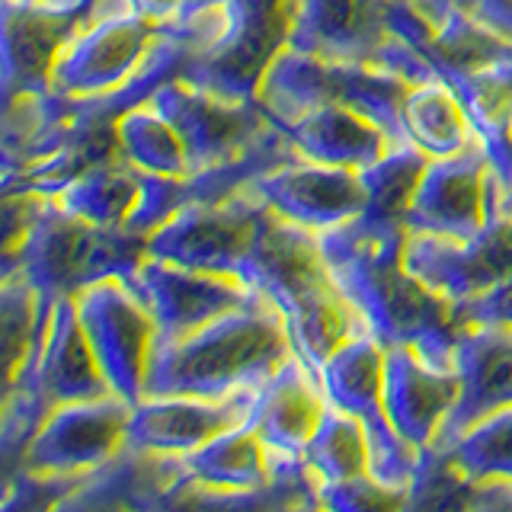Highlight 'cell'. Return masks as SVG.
<instances>
[{"instance_id":"44dd1931","label":"cell","mask_w":512,"mask_h":512,"mask_svg":"<svg viewBox=\"0 0 512 512\" xmlns=\"http://www.w3.org/2000/svg\"><path fill=\"white\" fill-rule=\"evenodd\" d=\"M327 410V394L320 388V375L308 359L292 352L272 372L256 394L247 423L266 442L272 455L304 458L320 416Z\"/></svg>"},{"instance_id":"52a82bcc","label":"cell","mask_w":512,"mask_h":512,"mask_svg":"<svg viewBox=\"0 0 512 512\" xmlns=\"http://www.w3.org/2000/svg\"><path fill=\"white\" fill-rule=\"evenodd\" d=\"M157 32L160 26L135 13L128 0H96L87 23L55 61L48 90L87 100L122 87L141 68Z\"/></svg>"},{"instance_id":"4316f807","label":"cell","mask_w":512,"mask_h":512,"mask_svg":"<svg viewBox=\"0 0 512 512\" xmlns=\"http://www.w3.org/2000/svg\"><path fill=\"white\" fill-rule=\"evenodd\" d=\"M400 128H404L407 144L429 157L461 154L480 141L458 93L439 77L410 84L400 103Z\"/></svg>"},{"instance_id":"e575fe53","label":"cell","mask_w":512,"mask_h":512,"mask_svg":"<svg viewBox=\"0 0 512 512\" xmlns=\"http://www.w3.org/2000/svg\"><path fill=\"white\" fill-rule=\"evenodd\" d=\"M404 506H407V490L384 487L372 474L336 480V484H320V509L365 512V509H404Z\"/></svg>"},{"instance_id":"4fadbf2b","label":"cell","mask_w":512,"mask_h":512,"mask_svg":"<svg viewBox=\"0 0 512 512\" xmlns=\"http://www.w3.org/2000/svg\"><path fill=\"white\" fill-rule=\"evenodd\" d=\"M503 180L484 144L432 157L407 212V231L439 237H471L500 212Z\"/></svg>"},{"instance_id":"ac0fdd59","label":"cell","mask_w":512,"mask_h":512,"mask_svg":"<svg viewBox=\"0 0 512 512\" xmlns=\"http://www.w3.org/2000/svg\"><path fill=\"white\" fill-rule=\"evenodd\" d=\"M7 391L29 394L45 413H52L61 404H74V400H96L112 394L103 368L96 362V352L87 340V330L80 324L77 298L55 301L52 324H48L36 365L23 381H16Z\"/></svg>"},{"instance_id":"7402d4cb","label":"cell","mask_w":512,"mask_h":512,"mask_svg":"<svg viewBox=\"0 0 512 512\" xmlns=\"http://www.w3.org/2000/svg\"><path fill=\"white\" fill-rule=\"evenodd\" d=\"M186 484L183 458L151 452L125 442L103 468L80 477V484L55 509H106V506H170Z\"/></svg>"},{"instance_id":"d590c367","label":"cell","mask_w":512,"mask_h":512,"mask_svg":"<svg viewBox=\"0 0 512 512\" xmlns=\"http://www.w3.org/2000/svg\"><path fill=\"white\" fill-rule=\"evenodd\" d=\"M458 320L464 327H506L512 330V279L490 288L471 301L455 304Z\"/></svg>"},{"instance_id":"603a6c76","label":"cell","mask_w":512,"mask_h":512,"mask_svg":"<svg viewBox=\"0 0 512 512\" xmlns=\"http://www.w3.org/2000/svg\"><path fill=\"white\" fill-rule=\"evenodd\" d=\"M455 368L461 394L436 439L439 448H448L493 410L512 407V330L464 327L455 346Z\"/></svg>"},{"instance_id":"60d3db41","label":"cell","mask_w":512,"mask_h":512,"mask_svg":"<svg viewBox=\"0 0 512 512\" xmlns=\"http://www.w3.org/2000/svg\"><path fill=\"white\" fill-rule=\"evenodd\" d=\"M458 4H461L464 10H471V13H474V7H471V0H458Z\"/></svg>"},{"instance_id":"6da1fadb","label":"cell","mask_w":512,"mask_h":512,"mask_svg":"<svg viewBox=\"0 0 512 512\" xmlns=\"http://www.w3.org/2000/svg\"><path fill=\"white\" fill-rule=\"evenodd\" d=\"M320 250L340 292L384 346H416L429 362L455 365L464 324L452 301L432 292L404 263L407 228L320 231Z\"/></svg>"},{"instance_id":"5bb4252c","label":"cell","mask_w":512,"mask_h":512,"mask_svg":"<svg viewBox=\"0 0 512 512\" xmlns=\"http://www.w3.org/2000/svg\"><path fill=\"white\" fill-rule=\"evenodd\" d=\"M128 282L154 314L157 346L183 340V336L205 327L208 320L228 314L260 295V288L237 276L176 266L157 260V256H144Z\"/></svg>"},{"instance_id":"ffe728a7","label":"cell","mask_w":512,"mask_h":512,"mask_svg":"<svg viewBox=\"0 0 512 512\" xmlns=\"http://www.w3.org/2000/svg\"><path fill=\"white\" fill-rule=\"evenodd\" d=\"M391 39V0H298L288 48L336 61L378 64Z\"/></svg>"},{"instance_id":"7a4b0ae2","label":"cell","mask_w":512,"mask_h":512,"mask_svg":"<svg viewBox=\"0 0 512 512\" xmlns=\"http://www.w3.org/2000/svg\"><path fill=\"white\" fill-rule=\"evenodd\" d=\"M244 282L279 304L295 352L314 365V372L349 336L368 330L356 304L336 285L317 234L272 212L266 202L256 221Z\"/></svg>"},{"instance_id":"3957f363","label":"cell","mask_w":512,"mask_h":512,"mask_svg":"<svg viewBox=\"0 0 512 512\" xmlns=\"http://www.w3.org/2000/svg\"><path fill=\"white\" fill-rule=\"evenodd\" d=\"M292 352L295 340L282 308L260 292L183 340L154 346L144 397H224L263 384Z\"/></svg>"},{"instance_id":"836d02e7","label":"cell","mask_w":512,"mask_h":512,"mask_svg":"<svg viewBox=\"0 0 512 512\" xmlns=\"http://www.w3.org/2000/svg\"><path fill=\"white\" fill-rule=\"evenodd\" d=\"M480 509V480H471L445 448L432 445L420 455V468L407 493V509Z\"/></svg>"},{"instance_id":"d6986e66","label":"cell","mask_w":512,"mask_h":512,"mask_svg":"<svg viewBox=\"0 0 512 512\" xmlns=\"http://www.w3.org/2000/svg\"><path fill=\"white\" fill-rule=\"evenodd\" d=\"M90 10L4 0V96L48 90L55 61L87 23Z\"/></svg>"},{"instance_id":"8d00e7d4","label":"cell","mask_w":512,"mask_h":512,"mask_svg":"<svg viewBox=\"0 0 512 512\" xmlns=\"http://www.w3.org/2000/svg\"><path fill=\"white\" fill-rule=\"evenodd\" d=\"M474 16L484 20L500 36L512 39V0H471Z\"/></svg>"},{"instance_id":"f1b7e54d","label":"cell","mask_w":512,"mask_h":512,"mask_svg":"<svg viewBox=\"0 0 512 512\" xmlns=\"http://www.w3.org/2000/svg\"><path fill=\"white\" fill-rule=\"evenodd\" d=\"M144 176L148 170L135 167L132 160H109L77 176L71 186L58 192V202L68 212L87 218L93 224H106V228H128L144 196ZM132 231V228H128Z\"/></svg>"},{"instance_id":"9c48e42d","label":"cell","mask_w":512,"mask_h":512,"mask_svg":"<svg viewBox=\"0 0 512 512\" xmlns=\"http://www.w3.org/2000/svg\"><path fill=\"white\" fill-rule=\"evenodd\" d=\"M260 212L263 199L250 186L221 199H196L151 234L148 256L244 279Z\"/></svg>"},{"instance_id":"8992f818","label":"cell","mask_w":512,"mask_h":512,"mask_svg":"<svg viewBox=\"0 0 512 512\" xmlns=\"http://www.w3.org/2000/svg\"><path fill=\"white\" fill-rule=\"evenodd\" d=\"M295 16L298 0H228L221 36L180 74L228 100H256L269 64L288 48Z\"/></svg>"},{"instance_id":"cb8c5ba5","label":"cell","mask_w":512,"mask_h":512,"mask_svg":"<svg viewBox=\"0 0 512 512\" xmlns=\"http://www.w3.org/2000/svg\"><path fill=\"white\" fill-rule=\"evenodd\" d=\"M423 4L436 16V29L420 52H413L420 64V80L439 77L455 90L464 80L512 61V39L477 20L458 0H423Z\"/></svg>"},{"instance_id":"74e56055","label":"cell","mask_w":512,"mask_h":512,"mask_svg":"<svg viewBox=\"0 0 512 512\" xmlns=\"http://www.w3.org/2000/svg\"><path fill=\"white\" fill-rule=\"evenodd\" d=\"M128 4H132V10L141 13L144 20H151L157 26H167L180 16L186 0H128Z\"/></svg>"},{"instance_id":"9a60e30c","label":"cell","mask_w":512,"mask_h":512,"mask_svg":"<svg viewBox=\"0 0 512 512\" xmlns=\"http://www.w3.org/2000/svg\"><path fill=\"white\" fill-rule=\"evenodd\" d=\"M247 186L272 212L314 234L343 228L352 218H359L368 199L359 170L320 164V160L301 154L266 170Z\"/></svg>"},{"instance_id":"484cf974","label":"cell","mask_w":512,"mask_h":512,"mask_svg":"<svg viewBox=\"0 0 512 512\" xmlns=\"http://www.w3.org/2000/svg\"><path fill=\"white\" fill-rule=\"evenodd\" d=\"M186 484L208 490H231L250 493L272 487V461L266 442L256 436V429L244 420L240 426L224 429L221 436L208 439L205 445L180 455Z\"/></svg>"},{"instance_id":"8fae6325","label":"cell","mask_w":512,"mask_h":512,"mask_svg":"<svg viewBox=\"0 0 512 512\" xmlns=\"http://www.w3.org/2000/svg\"><path fill=\"white\" fill-rule=\"evenodd\" d=\"M132 404L116 394L61 404L45 416L20 455V471L45 477H84L128 442Z\"/></svg>"},{"instance_id":"f546056e","label":"cell","mask_w":512,"mask_h":512,"mask_svg":"<svg viewBox=\"0 0 512 512\" xmlns=\"http://www.w3.org/2000/svg\"><path fill=\"white\" fill-rule=\"evenodd\" d=\"M58 298L42 295L20 272H4L0 304H4V359L7 388L23 381L36 365Z\"/></svg>"},{"instance_id":"30bf717a","label":"cell","mask_w":512,"mask_h":512,"mask_svg":"<svg viewBox=\"0 0 512 512\" xmlns=\"http://www.w3.org/2000/svg\"><path fill=\"white\" fill-rule=\"evenodd\" d=\"M77 314L112 394L135 407L144 400L157 346V324L148 304L128 279H103L77 295Z\"/></svg>"},{"instance_id":"7c38bea8","label":"cell","mask_w":512,"mask_h":512,"mask_svg":"<svg viewBox=\"0 0 512 512\" xmlns=\"http://www.w3.org/2000/svg\"><path fill=\"white\" fill-rule=\"evenodd\" d=\"M404 263L445 301H471L512 279V215L500 208L471 237L407 231Z\"/></svg>"},{"instance_id":"ba28073f","label":"cell","mask_w":512,"mask_h":512,"mask_svg":"<svg viewBox=\"0 0 512 512\" xmlns=\"http://www.w3.org/2000/svg\"><path fill=\"white\" fill-rule=\"evenodd\" d=\"M151 103L176 125L189 151L192 173L231 164L276 132V122L269 119L260 96L228 100V96L192 84L183 74L167 77L154 90Z\"/></svg>"},{"instance_id":"d4e9b609","label":"cell","mask_w":512,"mask_h":512,"mask_svg":"<svg viewBox=\"0 0 512 512\" xmlns=\"http://www.w3.org/2000/svg\"><path fill=\"white\" fill-rule=\"evenodd\" d=\"M269 119L276 122V128L292 141V148L301 157H311L333 167L365 170L381 154H388V148L394 144L388 128L368 119L365 112L340 103L308 106L301 112H292V116H269Z\"/></svg>"},{"instance_id":"4dcf8cb0","label":"cell","mask_w":512,"mask_h":512,"mask_svg":"<svg viewBox=\"0 0 512 512\" xmlns=\"http://www.w3.org/2000/svg\"><path fill=\"white\" fill-rule=\"evenodd\" d=\"M119 144L122 157L132 160L141 170L160 176H180V180L192 176V160L180 132L151 100L138 103L119 119Z\"/></svg>"},{"instance_id":"e0dca14e","label":"cell","mask_w":512,"mask_h":512,"mask_svg":"<svg viewBox=\"0 0 512 512\" xmlns=\"http://www.w3.org/2000/svg\"><path fill=\"white\" fill-rule=\"evenodd\" d=\"M461 378L455 365L429 362L416 346H388L384 359V413L394 429L420 452L436 445L455 410Z\"/></svg>"},{"instance_id":"83f0119b","label":"cell","mask_w":512,"mask_h":512,"mask_svg":"<svg viewBox=\"0 0 512 512\" xmlns=\"http://www.w3.org/2000/svg\"><path fill=\"white\" fill-rule=\"evenodd\" d=\"M429 154L413 144H391L388 154H381L375 164H368L362 173L365 183V208L359 218L349 221L356 231H391L407 228V212L413 205L416 189L429 167Z\"/></svg>"},{"instance_id":"2e32d148","label":"cell","mask_w":512,"mask_h":512,"mask_svg":"<svg viewBox=\"0 0 512 512\" xmlns=\"http://www.w3.org/2000/svg\"><path fill=\"white\" fill-rule=\"evenodd\" d=\"M263 384L240 388L224 397H192V394H160L144 397L128 416V442L164 455H186L224 429L240 426Z\"/></svg>"},{"instance_id":"277c9868","label":"cell","mask_w":512,"mask_h":512,"mask_svg":"<svg viewBox=\"0 0 512 512\" xmlns=\"http://www.w3.org/2000/svg\"><path fill=\"white\" fill-rule=\"evenodd\" d=\"M148 234L106 228L68 212L55 196L4 272H20L48 298H77L103 279H132L148 256Z\"/></svg>"},{"instance_id":"1f68e13d","label":"cell","mask_w":512,"mask_h":512,"mask_svg":"<svg viewBox=\"0 0 512 512\" xmlns=\"http://www.w3.org/2000/svg\"><path fill=\"white\" fill-rule=\"evenodd\" d=\"M304 464L317 474L320 484L368 474V436L359 416L327 404L308 448H304Z\"/></svg>"},{"instance_id":"5b68a950","label":"cell","mask_w":512,"mask_h":512,"mask_svg":"<svg viewBox=\"0 0 512 512\" xmlns=\"http://www.w3.org/2000/svg\"><path fill=\"white\" fill-rule=\"evenodd\" d=\"M407 90L410 80L381 68V64L336 61L285 48L269 64L256 96L269 116H292V112L324 103L352 106L388 128L394 144H407L404 128H400V103H404Z\"/></svg>"},{"instance_id":"f35d334b","label":"cell","mask_w":512,"mask_h":512,"mask_svg":"<svg viewBox=\"0 0 512 512\" xmlns=\"http://www.w3.org/2000/svg\"><path fill=\"white\" fill-rule=\"evenodd\" d=\"M228 0H186L183 4V10H180V16H176L173 23H186V20H192V16H202V13H212V10H218V7H224ZM170 26V23H167Z\"/></svg>"},{"instance_id":"d6a6232c","label":"cell","mask_w":512,"mask_h":512,"mask_svg":"<svg viewBox=\"0 0 512 512\" xmlns=\"http://www.w3.org/2000/svg\"><path fill=\"white\" fill-rule=\"evenodd\" d=\"M471 480L512 487V407L493 410L445 448Z\"/></svg>"},{"instance_id":"ab89813d","label":"cell","mask_w":512,"mask_h":512,"mask_svg":"<svg viewBox=\"0 0 512 512\" xmlns=\"http://www.w3.org/2000/svg\"><path fill=\"white\" fill-rule=\"evenodd\" d=\"M500 208H503V212H509L512 215V183L503 189V199H500Z\"/></svg>"}]
</instances>
